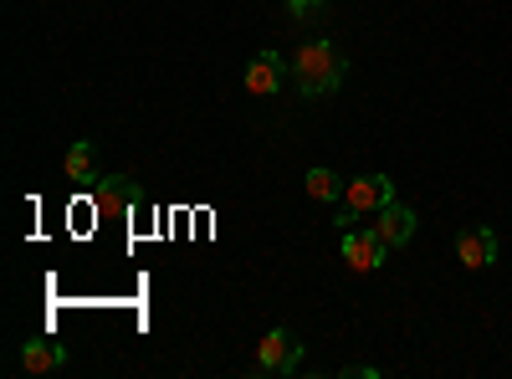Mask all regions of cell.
Listing matches in <instances>:
<instances>
[{
	"mask_svg": "<svg viewBox=\"0 0 512 379\" xmlns=\"http://www.w3.org/2000/svg\"><path fill=\"white\" fill-rule=\"evenodd\" d=\"M344 72H349V62L338 57L333 41H308V47L292 57V82H297L303 98H333Z\"/></svg>",
	"mask_w": 512,
	"mask_h": 379,
	"instance_id": "cell-1",
	"label": "cell"
},
{
	"mask_svg": "<svg viewBox=\"0 0 512 379\" xmlns=\"http://www.w3.org/2000/svg\"><path fill=\"white\" fill-rule=\"evenodd\" d=\"M395 200V180L390 175H359V180H344V210H338V226H354L364 210H384Z\"/></svg>",
	"mask_w": 512,
	"mask_h": 379,
	"instance_id": "cell-2",
	"label": "cell"
},
{
	"mask_svg": "<svg viewBox=\"0 0 512 379\" xmlns=\"http://www.w3.org/2000/svg\"><path fill=\"white\" fill-rule=\"evenodd\" d=\"M303 364V344H297L292 328H272L262 344H256V369L262 374H292Z\"/></svg>",
	"mask_w": 512,
	"mask_h": 379,
	"instance_id": "cell-3",
	"label": "cell"
},
{
	"mask_svg": "<svg viewBox=\"0 0 512 379\" xmlns=\"http://www.w3.org/2000/svg\"><path fill=\"white\" fill-rule=\"evenodd\" d=\"M384 251H390V246H384V236L369 226V231H344V262L354 267V272H379L384 267Z\"/></svg>",
	"mask_w": 512,
	"mask_h": 379,
	"instance_id": "cell-4",
	"label": "cell"
},
{
	"mask_svg": "<svg viewBox=\"0 0 512 379\" xmlns=\"http://www.w3.org/2000/svg\"><path fill=\"white\" fill-rule=\"evenodd\" d=\"M456 262L472 267V272L492 267V262H497V236H492L487 226H466V231L456 236Z\"/></svg>",
	"mask_w": 512,
	"mask_h": 379,
	"instance_id": "cell-5",
	"label": "cell"
},
{
	"mask_svg": "<svg viewBox=\"0 0 512 379\" xmlns=\"http://www.w3.org/2000/svg\"><path fill=\"white\" fill-rule=\"evenodd\" d=\"M282 77H287V67H282L277 52H256L251 67H246V93H251V98H277Z\"/></svg>",
	"mask_w": 512,
	"mask_h": 379,
	"instance_id": "cell-6",
	"label": "cell"
},
{
	"mask_svg": "<svg viewBox=\"0 0 512 379\" xmlns=\"http://www.w3.org/2000/svg\"><path fill=\"white\" fill-rule=\"evenodd\" d=\"M374 231L384 236V246H405V241L415 236V210H410V205H400V200H390V205L379 210Z\"/></svg>",
	"mask_w": 512,
	"mask_h": 379,
	"instance_id": "cell-7",
	"label": "cell"
},
{
	"mask_svg": "<svg viewBox=\"0 0 512 379\" xmlns=\"http://www.w3.org/2000/svg\"><path fill=\"white\" fill-rule=\"evenodd\" d=\"M21 364H26L31 374H52V369L67 364V344H57V339H31V344L21 349Z\"/></svg>",
	"mask_w": 512,
	"mask_h": 379,
	"instance_id": "cell-8",
	"label": "cell"
},
{
	"mask_svg": "<svg viewBox=\"0 0 512 379\" xmlns=\"http://www.w3.org/2000/svg\"><path fill=\"white\" fill-rule=\"evenodd\" d=\"M93 159H98V154H93V144H88V139H77V144L67 149V180L93 185V180H98V175H93Z\"/></svg>",
	"mask_w": 512,
	"mask_h": 379,
	"instance_id": "cell-9",
	"label": "cell"
},
{
	"mask_svg": "<svg viewBox=\"0 0 512 379\" xmlns=\"http://www.w3.org/2000/svg\"><path fill=\"white\" fill-rule=\"evenodd\" d=\"M93 200H98V210H128V205L139 200V190H134V185H128V180L118 175L113 185H98V195H93Z\"/></svg>",
	"mask_w": 512,
	"mask_h": 379,
	"instance_id": "cell-10",
	"label": "cell"
},
{
	"mask_svg": "<svg viewBox=\"0 0 512 379\" xmlns=\"http://www.w3.org/2000/svg\"><path fill=\"white\" fill-rule=\"evenodd\" d=\"M308 195L323 200V205L328 200H344V180H338L333 170H308Z\"/></svg>",
	"mask_w": 512,
	"mask_h": 379,
	"instance_id": "cell-11",
	"label": "cell"
},
{
	"mask_svg": "<svg viewBox=\"0 0 512 379\" xmlns=\"http://www.w3.org/2000/svg\"><path fill=\"white\" fill-rule=\"evenodd\" d=\"M287 11H292L297 21H308L313 11H323V0H287Z\"/></svg>",
	"mask_w": 512,
	"mask_h": 379,
	"instance_id": "cell-12",
	"label": "cell"
}]
</instances>
